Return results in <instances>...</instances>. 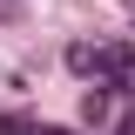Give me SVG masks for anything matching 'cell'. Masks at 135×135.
I'll return each instance as SVG.
<instances>
[{
	"instance_id": "3",
	"label": "cell",
	"mask_w": 135,
	"mask_h": 135,
	"mask_svg": "<svg viewBox=\"0 0 135 135\" xmlns=\"http://www.w3.org/2000/svg\"><path fill=\"white\" fill-rule=\"evenodd\" d=\"M34 135H68V128H34Z\"/></svg>"
},
{
	"instance_id": "1",
	"label": "cell",
	"mask_w": 135,
	"mask_h": 135,
	"mask_svg": "<svg viewBox=\"0 0 135 135\" xmlns=\"http://www.w3.org/2000/svg\"><path fill=\"white\" fill-rule=\"evenodd\" d=\"M88 74H108L122 95H135V41H115V47H95V68Z\"/></svg>"
},
{
	"instance_id": "2",
	"label": "cell",
	"mask_w": 135,
	"mask_h": 135,
	"mask_svg": "<svg viewBox=\"0 0 135 135\" xmlns=\"http://www.w3.org/2000/svg\"><path fill=\"white\" fill-rule=\"evenodd\" d=\"M108 108H115L108 88H88V95H81V115H88V122H108Z\"/></svg>"
}]
</instances>
